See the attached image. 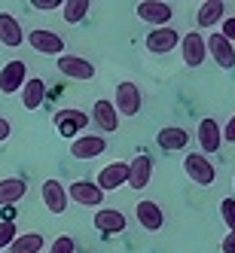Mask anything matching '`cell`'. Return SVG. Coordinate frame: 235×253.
Masks as SVG:
<instances>
[{"label": "cell", "mask_w": 235, "mask_h": 253, "mask_svg": "<svg viewBox=\"0 0 235 253\" xmlns=\"http://www.w3.org/2000/svg\"><path fill=\"white\" fill-rule=\"evenodd\" d=\"M223 19H226V3H223V0H205V3L198 6V12H195L198 28H214L217 22H223Z\"/></svg>", "instance_id": "44dd1931"}, {"label": "cell", "mask_w": 235, "mask_h": 253, "mask_svg": "<svg viewBox=\"0 0 235 253\" xmlns=\"http://www.w3.org/2000/svg\"><path fill=\"white\" fill-rule=\"evenodd\" d=\"M205 52H211L214 61L220 67H232L235 64V46L229 40H223L220 34H211V37L205 40Z\"/></svg>", "instance_id": "2e32d148"}, {"label": "cell", "mask_w": 235, "mask_h": 253, "mask_svg": "<svg viewBox=\"0 0 235 253\" xmlns=\"http://www.w3.org/2000/svg\"><path fill=\"white\" fill-rule=\"evenodd\" d=\"M223 140H232V143H235V116L226 122V128H223Z\"/></svg>", "instance_id": "836d02e7"}, {"label": "cell", "mask_w": 235, "mask_h": 253, "mask_svg": "<svg viewBox=\"0 0 235 253\" xmlns=\"http://www.w3.org/2000/svg\"><path fill=\"white\" fill-rule=\"evenodd\" d=\"M107 150V140L101 134H83L70 143V156L80 159V162H89V159H98L101 153Z\"/></svg>", "instance_id": "ba28073f"}, {"label": "cell", "mask_w": 235, "mask_h": 253, "mask_svg": "<svg viewBox=\"0 0 235 253\" xmlns=\"http://www.w3.org/2000/svg\"><path fill=\"white\" fill-rule=\"evenodd\" d=\"M28 192V183L22 177H3L0 180V205H15V202H22Z\"/></svg>", "instance_id": "603a6c76"}, {"label": "cell", "mask_w": 235, "mask_h": 253, "mask_svg": "<svg viewBox=\"0 0 235 253\" xmlns=\"http://www.w3.org/2000/svg\"><path fill=\"white\" fill-rule=\"evenodd\" d=\"M40 250H43V235L40 232H25L9 244V253H40Z\"/></svg>", "instance_id": "d4e9b609"}, {"label": "cell", "mask_w": 235, "mask_h": 253, "mask_svg": "<svg viewBox=\"0 0 235 253\" xmlns=\"http://www.w3.org/2000/svg\"><path fill=\"white\" fill-rule=\"evenodd\" d=\"M113 107H116L119 116H138L141 113V88L135 83H119Z\"/></svg>", "instance_id": "52a82bcc"}, {"label": "cell", "mask_w": 235, "mask_h": 253, "mask_svg": "<svg viewBox=\"0 0 235 253\" xmlns=\"http://www.w3.org/2000/svg\"><path fill=\"white\" fill-rule=\"evenodd\" d=\"M25 40L37 49V52H43V55H64V37H58L55 31L37 28V31H31Z\"/></svg>", "instance_id": "5b68a950"}, {"label": "cell", "mask_w": 235, "mask_h": 253, "mask_svg": "<svg viewBox=\"0 0 235 253\" xmlns=\"http://www.w3.org/2000/svg\"><path fill=\"white\" fill-rule=\"evenodd\" d=\"M129 220H125V213L116 211V208H101L95 211V229L104 232V235H122Z\"/></svg>", "instance_id": "8fae6325"}, {"label": "cell", "mask_w": 235, "mask_h": 253, "mask_svg": "<svg viewBox=\"0 0 235 253\" xmlns=\"http://www.w3.org/2000/svg\"><path fill=\"white\" fill-rule=\"evenodd\" d=\"M156 143H159V147L165 150V153H177V150H184L187 143H189V131L177 128V125H168V128H162V131H159Z\"/></svg>", "instance_id": "7402d4cb"}, {"label": "cell", "mask_w": 235, "mask_h": 253, "mask_svg": "<svg viewBox=\"0 0 235 253\" xmlns=\"http://www.w3.org/2000/svg\"><path fill=\"white\" fill-rule=\"evenodd\" d=\"M61 9H64V22L77 25V22L86 19V12L92 9V3H89V0H67V3H61Z\"/></svg>", "instance_id": "484cf974"}, {"label": "cell", "mask_w": 235, "mask_h": 253, "mask_svg": "<svg viewBox=\"0 0 235 253\" xmlns=\"http://www.w3.org/2000/svg\"><path fill=\"white\" fill-rule=\"evenodd\" d=\"M220 213H223V223L229 226V232H235V198H223Z\"/></svg>", "instance_id": "83f0119b"}, {"label": "cell", "mask_w": 235, "mask_h": 253, "mask_svg": "<svg viewBox=\"0 0 235 253\" xmlns=\"http://www.w3.org/2000/svg\"><path fill=\"white\" fill-rule=\"evenodd\" d=\"M150 177H153V159L147 153H141L138 159L129 162V180H125V186L143 189V186H150Z\"/></svg>", "instance_id": "9c48e42d"}, {"label": "cell", "mask_w": 235, "mask_h": 253, "mask_svg": "<svg viewBox=\"0 0 235 253\" xmlns=\"http://www.w3.org/2000/svg\"><path fill=\"white\" fill-rule=\"evenodd\" d=\"M74 250H77V244H74L70 235H58V238L52 241V247H49V253H74Z\"/></svg>", "instance_id": "f1b7e54d"}, {"label": "cell", "mask_w": 235, "mask_h": 253, "mask_svg": "<svg viewBox=\"0 0 235 253\" xmlns=\"http://www.w3.org/2000/svg\"><path fill=\"white\" fill-rule=\"evenodd\" d=\"M177 46H180V52H184V61H187L189 67H198V64L205 61V55H208V52H205V37H202L198 31L184 34Z\"/></svg>", "instance_id": "30bf717a"}, {"label": "cell", "mask_w": 235, "mask_h": 253, "mask_svg": "<svg viewBox=\"0 0 235 253\" xmlns=\"http://www.w3.org/2000/svg\"><path fill=\"white\" fill-rule=\"evenodd\" d=\"M184 171L189 174V180H192V183H198V186H211L214 177H217L214 162L208 156H202V153H189L184 159Z\"/></svg>", "instance_id": "6da1fadb"}, {"label": "cell", "mask_w": 235, "mask_h": 253, "mask_svg": "<svg viewBox=\"0 0 235 253\" xmlns=\"http://www.w3.org/2000/svg\"><path fill=\"white\" fill-rule=\"evenodd\" d=\"M171 15H174L171 3H162V0H141V3H138V19L150 22L156 28H165L171 22Z\"/></svg>", "instance_id": "3957f363"}, {"label": "cell", "mask_w": 235, "mask_h": 253, "mask_svg": "<svg viewBox=\"0 0 235 253\" xmlns=\"http://www.w3.org/2000/svg\"><path fill=\"white\" fill-rule=\"evenodd\" d=\"M43 98H46V83L40 77H34L22 85V104L25 110H37V107H43Z\"/></svg>", "instance_id": "cb8c5ba5"}, {"label": "cell", "mask_w": 235, "mask_h": 253, "mask_svg": "<svg viewBox=\"0 0 235 253\" xmlns=\"http://www.w3.org/2000/svg\"><path fill=\"white\" fill-rule=\"evenodd\" d=\"M92 119H95V125H98L101 131H116V128H119V113H116L113 101H107V98L95 101V107H92Z\"/></svg>", "instance_id": "e0dca14e"}, {"label": "cell", "mask_w": 235, "mask_h": 253, "mask_svg": "<svg viewBox=\"0 0 235 253\" xmlns=\"http://www.w3.org/2000/svg\"><path fill=\"white\" fill-rule=\"evenodd\" d=\"M220 37L235 43V15H229V19H223V31H220Z\"/></svg>", "instance_id": "f546056e"}, {"label": "cell", "mask_w": 235, "mask_h": 253, "mask_svg": "<svg viewBox=\"0 0 235 253\" xmlns=\"http://www.w3.org/2000/svg\"><path fill=\"white\" fill-rule=\"evenodd\" d=\"M58 70L64 77H70V80H92L95 77V64L89 61V58H83V55H70V52H64V55H58Z\"/></svg>", "instance_id": "277c9868"}, {"label": "cell", "mask_w": 235, "mask_h": 253, "mask_svg": "<svg viewBox=\"0 0 235 253\" xmlns=\"http://www.w3.org/2000/svg\"><path fill=\"white\" fill-rule=\"evenodd\" d=\"M220 250L223 253H235V232H229L226 238H223V244H220Z\"/></svg>", "instance_id": "1f68e13d"}, {"label": "cell", "mask_w": 235, "mask_h": 253, "mask_svg": "<svg viewBox=\"0 0 235 253\" xmlns=\"http://www.w3.org/2000/svg\"><path fill=\"white\" fill-rule=\"evenodd\" d=\"M43 205L52 213H64L67 211V189L58 183V180H46L43 183Z\"/></svg>", "instance_id": "d6986e66"}, {"label": "cell", "mask_w": 235, "mask_h": 253, "mask_svg": "<svg viewBox=\"0 0 235 253\" xmlns=\"http://www.w3.org/2000/svg\"><path fill=\"white\" fill-rule=\"evenodd\" d=\"M180 43V34L165 25V28H153L147 37H143V46H147V52H153V55H168L171 49H177Z\"/></svg>", "instance_id": "7a4b0ae2"}, {"label": "cell", "mask_w": 235, "mask_h": 253, "mask_svg": "<svg viewBox=\"0 0 235 253\" xmlns=\"http://www.w3.org/2000/svg\"><path fill=\"white\" fill-rule=\"evenodd\" d=\"M125 180H129V165H125V162H113V165L101 168V174H98V180H95V186H98L101 192H107V189H119V186H125Z\"/></svg>", "instance_id": "5bb4252c"}, {"label": "cell", "mask_w": 235, "mask_h": 253, "mask_svg": "<svg viewBox=\"0 0 235 253\" xmlns=\"http://www.w3.org/2000/svg\"><path fill=\"white\" fill-rule=\"evenodd\" d=\"M195 134H198V143H202V156L220 150V143H223V128H220L214 119H202V122H198V131H195Z\"/></svg>", "instance_id": "9a60e30c"}, {"label": "cell", "mask_w": 235, "mask_h": 253, "mask_svg": "<svg viewBox=\"0 0 235 253\" xmlns=\"http://www.w3.org/2000/svg\"><path fill=\"white\" fill-rule=\"evenodd\" d=\"M135 216H138V223L147 232H159L162 226H165V213H162V208L156 202H141L135 208Z\"/></svg>", "instance_id": "ac0fdd59"}, {"label": "cell", "mask_w": 235, "mask_h": 253, "mask_svg": "<svg viewBox=\"0 0 235 253\" xmlns=\"http://www.w3.org/2000/svg\"><path fill=\"white\" fill-rule=\"evenodd\" d=\"M0 43L3 46H22L25 43V31H22L19 19L9 12H0Z\"/></svg>", "instance_id": "ffe728a7"}, {"label": "cell", "mask_w": 235, "mask_h": 253, "mask_svg": "<svg viewBox=\"0 0 235 253\" xmlns=\"http://www.w3.org/2000/svg\"><path fill=\"white\" fill-rule=\"evenodd\" d=\"M67 195L74 198L77 205H86V208H101V202H104V192L92 183V180H77V183H70Z\"/></svg>", "instance_id": "7c38bea8"}, {"label": "cell", "mask_w": 235, "mask_h": 253, "mask_svg": "<svg viewBox=\"0 0 235 253\" xmlns=\"http://www.w3.org/2000/svg\"><path fill=\"white\" fill-rule=\"evenodd\" d=\"M86 125H89V116H86L83 110H58V113H55V128H58L61 137L80 134Z\"/></svg>", "instance_id": "4fadbf2b"}, {"label": "cell", "mask_w": 235, "mask_h": 253, "mask_svg": "<svg viewBox=\"0 0 235 253\" xmlns=\"http://www.w3.org/2000/svg\"><path fill=\"white\" fill-rule=\"evenodd\" d=\"M25 83H28L25 61H6L3 70H0V92H3V95H15Z\"/></svg>", "instance_id": "8992f818"}, {"label": "cell", "mask_w": 235, "mask_h": 253, "mask_svg": "<svg viewBox=\"0 0 235 253\" xmlns=\"http://www.w3.org/2000/svg\"><path fill=\"white\" fill-rule=\"evenodd\" d=\"M9 134H12V125H9V119H3V116H0V143H3Z\"/></svg>", "instance_id": "d6a6232c"}, {"label": "cell", "mask_w": 235, "mask_h": 253, "mask_svg": "<svg viewBox=\"0 0 235 253\" xmlns=\"http://www.w3.org/2000/svg\"><path fill=\"white\" fill-rule=\"evenodd\" d=\"M34 9H61V0H31Z\"/></svg>", "instance_id": "4dcf8cb0"}, {"label": "cell", "mask_w": 235, "mask_h": 253, "mask_svg": "<svg viewBox=\"0 0 235 253\" xmlns=\"http://www.w3.org/2000/svg\"><path fill=\"white\" fill-rule=\"evenodd\" d=\"M15 238H19V229H15V223H12V220H3V223H0V250H6Z\"/></svg>", "instance_id": "4316f807"}]
</instances>
